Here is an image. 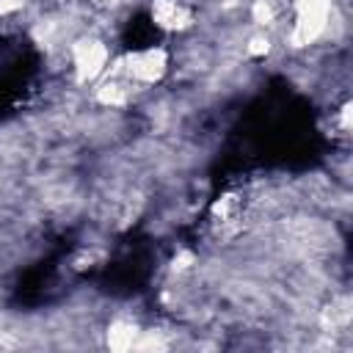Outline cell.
<instances>
[{
    "label": "cell",
    "mask_w": 353,
    "mask_h": 353,
    "mask_svg": "<svg viewBox=\"0 0 353 353\" xmlns=\"http://www.w3.org/2000/svg\"><path fill=\"white\" fill-rule=\"evenodd\" d=\"M334 19L331 0H295L292 3V25H290V44L292 47H312L320 41Z\"/></svg>",
    "instance_id": "cell-1"
},
{
    "label": "cell",
    "mask_w": 353,
    "mask_h": 353,
    "mask_svg": "<svg viewBox=\"0 0 353 353\" xmlns=\"http://www.w3.org/2000/svg\"><path fill=\"white\" fill-rule=\"evenodd\" d=\"M168 50L165 47H138V50H130L124 58L116 61V72L121 77H127L135 88H149L154 83H160L168 72Z\"/></svg>",
    "instance_id": "cell-2"
},
{
    "label": "cell",
    "mask_w": 353,
    "mask_h": 353,
    "mask_svg": "<svg viewBox=\"0 0 353 353\" xmlns=\"http://www.w3.org/2000/svg\"><path fill=\"white\" fill-rule=\"evenodd\" d=\"M69 63L77 83H97L110 72V50L97 36H80L69 47Z\"/></svg>",
    "instance_id": "cell-3"
},
{
    "label": "cell",
    "mask_w": 353,
    "mask_h": 353,
    "mask_svg": "<svg viewBox=\"0 0 353 353\" xmlns=\"http://www.w3.org/2000/svg\"><path fill=\"white\" fill-rule=\"evenodd\" d=\"M149 17L165 33H185L196 22V14L188 0H152Z\"/></svg>",
    "instance_id": "cell-4"
},
{
    "label": "cell",
    "mask_w": 353,
    "mask_h": 353,
    "mask_svg": "<svg viewBox=\"0 0 353 353\" xmlns=\"http://www.w3.org/2000/svg\"><path fill=\"white\" fill-rule=\"evenodd\" d=\"M143 339V331L138 328V323L127 320V317H119L108 325L105 331V342L110 350H130V347H138Z\"/></svg>",
    "instance_id": "cell-5"
},
{
    "label": "cell",
    "mask_w": 353,
    "mask_h": 353,
    "mask_svg": "<svg viewBox=\"0 0 353 353\" xmlns=\"http://www.w3.org/2000/svg\"><path fill=\"white\" fill-rule=\"evenodd\" d=\"M108 3H124V0H108Z\"/></svg>",
    "instance_id": "cell-6"
}]
</instances>
